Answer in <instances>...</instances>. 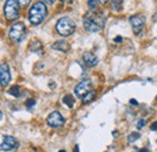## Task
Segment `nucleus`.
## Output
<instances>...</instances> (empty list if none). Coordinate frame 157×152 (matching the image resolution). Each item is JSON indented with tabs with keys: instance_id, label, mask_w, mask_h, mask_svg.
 <instances>
[{
	"instance_id": "nucleus-7",
	"label": "nucleus",
	"mask_w": 157,
	"mask_h": 152,
	"mask_svg": "<svg viewBox=\"0 0 157 152\" xmlns=\"http://www.w3.org/2000/svg\"><path fill=\"white\" fill-rule=\"evenodd\" d=\"M46 122H47V124H48L50 127H52V128H58V127H62V126L64 124L65 120H64V117L60 115V112L53 111V112H51V114L47 116Z\"/></svg>"
},
{
	"instance_id": "nucleus-28",
	"label": "nucleus",
	"mask_w": 157,
	"mask_h": 152,
	"mask_svg": "<svg viewBox=\"0 0 157 152\" xmlns=\"http://www.w3.org/2000/svg\"><path fill=\"white\" fill-rule=\"evenodd\" d=\"M2 120V112H1V110H0V121Z\"/></svg>"
},
{
	"instance_id": "nucleus-19",
	"label": "nucleus",
	"mask_w": 157,
	"mask_h": 152,
	"mask_svg": "<svg viewBox=\"0 0 157 152\" xmlns=\"http://www.w3.org/2000/svg\"><path fill=\"white\" fill-rule=\"evenodd\" d=\"M87 4H88V5H90V7L92 9V11H96L97 5H99V4H100V1H92V0H90Z\"/></svg>"
},
{
	"instance_id": "nucleus-18",
	"label": "nucleus",
	"mask_w": 157,
	"mask_h": 152,
	"mask_svg": "<svg viewBox=\"0 0 157 152\" xmlns=\"http://www.w3.org/2000/svg\"><path fill=\"white\" fill-rule=\"evenodd\" d=\"M122 5H123L122 1H113V2H111V7H113V10H115V11H121V10H122Z\"/></svg>"
},
{
	"instance_id": "nucleus-22",
	"label": "nucleus",
	"mask_w": 157,
	"mask_h": 152,
	"mask_svg": "<svg viewBox=\"0 0 157 152\" xmlns=\"http://www.w3.org/2000/svg\"><path fill=\"white\" fill-rule=\"evenodd\" d=\"M151 129H152V131H157V121L151 124Z\"/></svg>"
},
{
	"instance_id": "nucleus-2",
	"label": "nucleus",
	"mask_w": 157,
	"mask_h": 152,
	"mask_svg": "<svg viewBox=\"0 0 157 152\" xmlns=\"http://www.w3.org/2000/svg\"><path fill=\"white\" fill-rule=\"evenodd\" d=\"M47 16V9L44 1H36L29 10V22L33 25H39Z\"/></svg>"
},
{
	"instance_id": "nucleus-14",
	"label": "nucleus",
	"mask_w": 157,
	"mask_h": 152,
	"mask_svg": "<svg viewBox=\"0 0 157 152\" xmlns=\"http://www.w3.org/2000/svg\"><path fill=\"white\" fill-rule=\"evenodd\" d=\"M63 103H64L69 109H71V108H74L75 99H74V97H73L71 94H67L63 97Z\"/></svg>"
},
{
	"instance_id": "nucleus-25",
	"label": "nucleus",
	"mask_w": 157,
	"mask_h": 152,
	"mask_svg": "<svg viewBox=\"0 0 157 152\" xmlns=\"http://www.w3.org/2000/svg\"><path fill=\"white\" fill-rule=\"evenodd\" d=\"M115 41H116V42H120V41H122V38H121V36H117V38L115 39Z\"/></svg>"
},
{
	"instance_id": "nucleus-11",
	"label": "nucleus",
	"mask_w": 157,
	"mask_h": 152,
	"mask_svg": "<svg viewBox=\"0 0 157 152\" xmlns=\"http://www.w3.org/2000/svg\"><path fill=\"white\" fill-rule=\"evenodd\" d=\"M82 59H83V63H85L87 66H96V65L98 64V57L94 56V55L91 53V52L83 53Z\"/></svg>"
},
{
	"instance_id": "nucleus-13",
	"label": "nucleus",
	"mask_w": 157,
	"mask_h": 152,
	"mask_svg": "<svg viewBox=\"0 0 157 152\" xmlns=\"http://www.w3.org/2000/svg\"><path fill=\"white\" fill-rule=\"evenodd\" d=\"M29 50L33 51V52H38V53H40L41 50H42V44L40 42L39 40H33V41L29 44Z\"/></svg>"
},
{
	"instance_id": "nucleus-12",
	"label": "nucleus",
	"mask_w": 157,
	"mask_h": 152,
	"mask_svg": "<svg viewBox=\"0 0 157 152\" xmlns=\"http://www.w3.org/2000/svg\"><path fill=\"white\" fill-rule=\"evenodd\" d=\"M51 48L52 50H57V51H62V52H68L70 46L65 40H58V41H56V42H53L51 45Z\"/></svg>"
},
{
	"instance_id": "nucleus-17",
	"label": "nucleus",
	"mask_w": 157,
	"mask_h": 152,
	"mask_svg": "<svg viewBox=\"0 0 157 152\" xmlns=\"http://www.w3.org/2000/svg\"><path fill=\"white\" fill-rule=\"evenodd\" d=\"M139 138H140V133H138V132H132V134L128 135V142H134V141H137Z\"/></svg>"
},
{
	"instance_id": "nucleus-26",
	"label": "nucleus",
	"mask_w": 157,
	"mask_h": 152,
	"mask_svg": "<svg viewBox=\"0 0 157 152\" xmlns=\"http://www.w3.org/2000/svg\"><path fill=\"white\" fill-rule=\"evenodd\" d=\"M152 19H154L155 22H157V12L155 13V15H154V16H152Z\"/></svg>"
},
{
	"instance_id": "nucleus-21",
	"label": "nucleus",
	"mask_w": 157,
	"mask_h": 152,
	"mask_svg": "<svg viewBox=\"0 0 157 152\" xmlns=\"http://www.w3.org/2000/svg\"><path fill=\"white\" fill-rule=\"evenodd\" d=\"M144 126H145V120H139V121H138V123H137L138 129H141Z\"/></svg>"
},
{
	"instance_id": "nucleus-8",
	"label": "nucleus",
	"mask_w": 157,
	"mask_h": 152,
	"mask_svg": "<svg viewBox=\"0 0 157 152\" xmlns=\"http://www.w3.org/2000/svg\"><path fill=\"white\" fill-rule=\"evenodd\" d=\"M17 147H18V141H17L16 138H13L11 135L4 136L2 142L0 144V151H12V150H15Z\"/></svg>"
},
{
	"instance_id": "nucleus-5",
	"label": "nucleus",
	"mask_w": 157,
	"mask_h": 152,
	"mask_svg": "<svg viewBox=\"0 0 157 152\" xmlns=\"http://www.w3.org/2000/svg\"><path fill=\"white\" fill-rule=\"evenodd\" d=\"M25 35V25L22 22L15 23L9 32V38L11 39L12 42H21Z\"/></svg>"
},
{
	"instance_id": "nucleus-6",
	"label": "nucleus",
	"mask_w": 157,
	"mask_h": 152,
	"mask_svg": "<svg viewBox=\"0 0 157 152\" xmlns=\"http://www.w3.org/2000/svg\"><path fill=\"white\" fill-rule=\"evenodd\" d=\"M92 89V81L90 78H85L81 82H78L75 87V94L78 98H83L88 92Z\"/></svg>"
},
{
	"instance_id": "nucleus-24",
	"label": "nucleus",
	"mask_w": 157,
	"mask_h": 152,
	"mask_svg": "<svg viewBox=\"0 0 157 152\" xmlns=\"http://www.w3.org/2000/svg\"><path fill=\"white\" fill-rule=\"evenodd\" d=\"M131 104H133V105H138V101L136 99H131V101H129Z\"/></svg>"
},
{
	"instance_id": "nucleus-23",
	"label": "nucleus",
	"mask_w": 157,
	"mask_h": 152,
	"mask_svg": "<svg viewBox=\"0 0 157 152\" xmlns=\"http://www.w3.org/2000/svg\"><path fill=\"white\" fill-rule=\"evenodd\" d=\"M18 2H20V5H28L29 4L28 0H25V1H18Z\"/></svg>"
},
{
	"instance_id": "nucleus-10",
	"label": "nucleus",
	"mask_w": 157,
	"mask_h": 152,
	"mask_svg": "<svg viewBox=\"0 0 157 152\" xmlns=\"http://www.w3.org/2000/svg\"><path fill=\"white\" fill-rule=\"evenodd\" d=\"M11 74H10V68L6 63L0 64V85L2 87H6L10 83Z\"/></svg>"
},
{
	"instance_id": "nucleus-9",
	"label": "nucleus",
	"mask_w": 157,
	"mask_h": 152,
	"mask_svg": "<svg viewBox=\"0 0 157 152\" xmlns=\"http://www.w3.org/2000/svg\"><path fill=\"white\" fill-rule=\"evenodd\" d=\"M145 22H146V19H145L144 16H141V15H134V16H132L129 18V23H131V25H132V28H133V30H134L136 34H138L144 28Z\"/></svg>"
},
{
	"instance_id": "nucleus-3",
	"label": "nucleus",
	"mask_w": 157,
	"mask_h": 152,
	"mask_svg": "<svg viewBox=\"0 0 157 152\" xmlns=\"http://www.w3.org/2000/svg\"><path fill=\"white\" fill-rule=\"evenodd\" d=\"M76 29V23L69 17H62L56 24V30L62 36H70Z\"/></svg>"
},
{
	"instance_id": "nucleus-15",
	"label": "nucleus",
	"mask_w": 157,
	"mask_h": 152,
	"mask_svg": "<svg viewBox=\"0 0 157 152\" xmlns=\"http://www.w3.org/2000/svg\"><path fill=\"white\" fill-rule=\"evenodd\" d=\"M96 94H97V93H96V91H91V92H88L87 94L82 98L83 104H88V103H91V101L96 98Z\"/></svg>"
},
{
	"instance_id": "nucleus-16",
	"label": "nucleus",
	"mask_w": 157,
	"mask_h": 152,
	"mask_svg": "<svg viewBox=\"0 0 157 152\" xmlns=\"http://www.w3.org/2000/svg\"><path fill=\"white\" fill-rule=\"evenodd\" d=\"M9 93L11 95H13V97H21V88L18 86H12L10 89H9Z\"/></svg>"
},
{
	"instance_id": "nucleus-27",
	"label": "nucleus",
	"mask_w": 157,
	"mask_h": 152,
	"mask_svg": "<svg viewBox=\"0 0 157 152\" xmlns=\"http://www.w3.org/2000/svg\"><path fill=\"white\" fill-rule=\"evenodd\" d=\"M138 152H149V151H147L146 149H141V150H139Z\"/></svg>"
},
{
	"instance_id": "nucleus-30",
	"label": "nucleus",
	"mask_w": 157,
	"mask_h": 152,
	"mask_svg": "<svg viewBox=\"0 0 157 152\" xmlns=\"http://www.w3.org/2000/svg\"><path fill=\"white\" fill-rule=\"evenodd\" d=\"M58 152H67L65 150H60V151H58Z\"/></svg>"
},
{
	"instance_id": "nucleus-1",
	"label": "nucleus",
	"mask_w": 157,
	"mask_h": 152,
	"mask_svg": "<svg viewBox=\"0 0 157 152\" xmlns=\"http://www.w3.org/2000/svg\"><path fill=\"white\" fill-rule=\"evenodd\" d=\"M105 25V17L104 15L99 13L97 11L87 12L83 17V27L90 33H97L104 29Z\"/></svg>"
},
{
	"instance_id": "nucleus-4",
	"label": "nucleus",
	"mask_w": 157,
	"mask_h": 152,
	"mask_svg": "<svg viewBox=\"0 0 157 152\" xmlns=\"http://www.w3.org/2000/svg\"><path fill=\"white\" fill-rule=\"evenodd\" d=\"M4 13L9 21L17 19L20 15V2L16 0H7L4 6Z\"/></svg>"
},
{
	"instance_id": "nucleus-20",
	"label": "nucleus",
	"mask_w": 157,
	"mask_h": 152,
	"mask_svg": "<svg viewBox=\"0 0 157 152\" xmlns=\"http://www.w3.org/2000/svg\"><path fill=\"white\" fill-rule=\"evenodd\" d=\"M34 105H35V100H34V99H28V100L25 101V106H27L28 109H32Z\"/></svg>"
},
{
	"instance_id": "nucleus-29",
	"label": "nucleus",
	"mask_w": 157,
	"mask_h": 152,
	"mask_svg": "<svg viewBox=\"0 0 157 152\" xmlns=\"http://www.w3.org/2000/svg\"><path fill=\"white\" fill-rule=\"evenodd\" d=\"M75 152H78V146H75Z\"/></svg>"
}]
</instances>
